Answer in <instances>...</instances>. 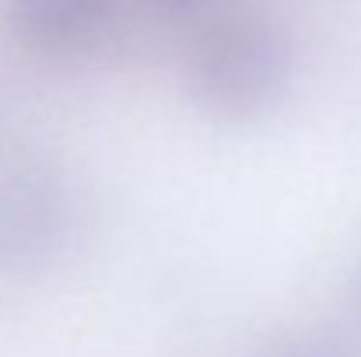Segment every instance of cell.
<instances>
[{
  "label": "cell",
  "mask_w": 361,
  "mask_h": 357,
  "mask_svg": "<svg viewBox=\"0 0 361 357\" xmlns=\"http://www.w3.org/2000/svg\"><path fill=\"white\" fill-rule=\"evenodd\" d=\"M298 49L274 14L228 11L207 21L186 56L193 106L218 123H252L274 113L291 92Z\"/></svg>",
  "instance_id": "6da1fadb"
},
{
  "label": "cell",
  "mask_w": 361,
  "mask_h": 357,
  "mask_svg": "<svg viewBox=\"0 0 361 357\" xmlns=\"http://www.w3.org/2000/svg\"><path fill=\"white\" fill-rule=\"evenodd\" d=\"M85 221L71 172L49 158L0 165V270L32 277L53 270L78 242Z\"/></svg>",
  "instance_id": "7a4b0ae2"
},
{
  "label": "cell",
  "mask_w": 361,
  "mask_h": 357,
  "mask_svg": "<svg viewBox=\"0 0 361 357\" xmlns=\"http://www.w3.org/2000/svg\"><path fill=\"white\" fill-rule=\"evenodd\" d=\"M116 0H4L11 35L49 60L88 53L113 21Z\"/></svg>",
  "instance_id": "3957f363"
},
{
  "label": "cell",
  "mask_w": 361,
  "mask_h": 357,
  "mask_svg": "<svg viewBox=\"0 0 361 357\" xmlns=\"http://www.w3.org/2000/svg\"><path fill=\"white\" fill-rule=\"evenodd\" d=\"M256 357H351V351L326 333H291L263 347Z\"/></svg>",
  "instance_id": "277c9868"
},
{
  "label": "cell",
  "mask_w": 361,
  "mask_h": 357,
  "mask_svg": "<svg viewBox=\"0 0 361 357\" xmlns=\"http://www.w3.org/2000/svg\"><path fill=\"white\" fill-rule=\"evenodd\" d=\"M348 301H351V315H355V322L361 326V266H358V273H355V280H351V294H348Z\"/></svg>",
  "instance_id": "5b68a950"
},
{
  "label": "cell",
  "mask_w": 361,
  "mask_h": 357,
  "mask_svg": "<svg viewBox=\"0 0 361 357\" xmlns=\"http://www.w3.org/2000/svg\"><path fill=\"white\" fill-rule=\"evenodd\" d=\"M154 4H161L169 11H190V7H200L204 0H154Z\"/></svg>",
  "instance_id": "8992f818"
}]
</instances>
